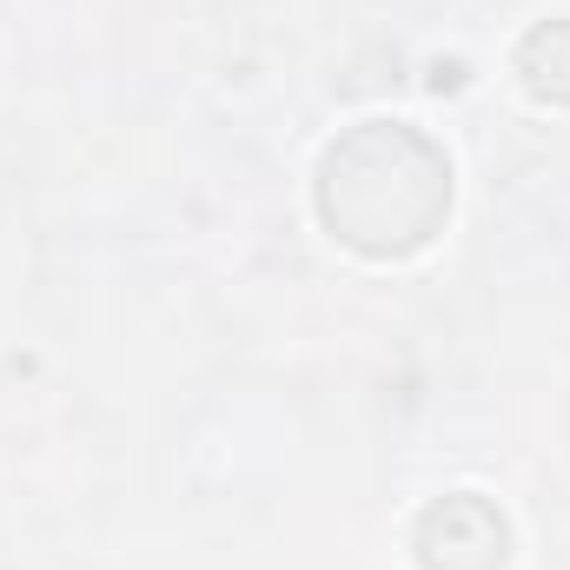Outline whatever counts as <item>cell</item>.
Here are the masks:
<instances>
[{"instance_id": "cell-1", "label": "cell", "mask_w": 570, "mask_h": 570, "mask_svg": "<svg viewBox=\"0 0 570 570\" xmlns=\"http://www.w3.org/2000/svg\"><path fill=\"white\" fill-rule=\"evenodd\" d=\"M458 206V166L438 134L419 120H352L345 134L318 146L312 166V213L332 246L399 266L438 246Z\"/></svg>"}, {"instance_id": "cell-2", "label": "cell", "mask_w": 570, "mask_h": 570, "mask_svg": "<svg viewBox=\"0 0 570 570\" xmlns=\"http://www.w3.org/2000/svg\"><path fill=\"white\" fill-rule=\"evenodd\" d=\"M419 570H504L511 564V518L484 491H444L412 524Z\"/></svg>"}, {"instance_id": "cell-3", "label": "cell", "mask_w": 570, "mask_h": 570, "mask_svg": "<svg viewBox=\"0 0 570 570\" xmlns=\"http://www.w3.org/2000/svg\"><path fill=\"white\" fill-rule=\"evenodd\" d=\"M511 73L538 107H570V13L524 27V40L511 47Z\"/></svg>"}]
</instances>
